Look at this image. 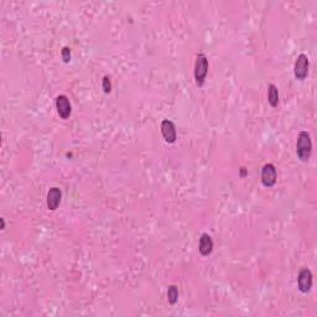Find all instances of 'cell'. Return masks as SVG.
<instances>
[{
  "instance_id": "30bf717a",
  "label": "cell",
  "mask_w": 317,
  "mask_h": 317,
  "mask_svg": "<svg viewBox=\"0 0 317 317\" xmlns=\"http://www.w3.org/2000/svg\"><path fill=\"white\" fill-rule=\"evenodd\" d=\"M268 102L273 108L278 107V104H279V90L273 83L269 85L268 87Z\"/></svg>"
},
{
  "instance_id": "5b68a950",
  "label": "cell",
  "mask_w": 317,
  "mask_h": 317,
  "mask_svg": "<svg viewBox=\"0 0 317 317\" xmlns=\"http://www.w3.org/2000/svg\"><path fill=\"white\" fill-rule=\"evenodd\" d=\"M56 109H57L61 119H69L72 114V106L69 97L65 96V94H60L56 98Z\"/></svg>"
},
{
  "instance_id": "7c38bea8",
  "label": "cell",
  "mask_w": 317,
  "mask_h": 317,
  "mask_svg": "<svg viewBox=\"0 0 317 317\" xmlns=\"http://www.w3.org/2000/svg\"><path fill=\"white\" fill-rule=\"evenodd\" d=\"M102 88H103L104 93H110V90H112V83H110L109 76L103 77V79H102Z\"/></svg>"
},
{
  "instance_id": "6da1fadb",
  "label": "cell",
  "mask_w": 317,
  "mask_h": 317,
  "mask_svg": "<svg viewBox=\"0 0 317 317\" xmlns=\"http://www.w3.org/2000/svg\"><path fill=\"white\" fill-rule=\"evenodd\" d=\"M312 153L311 135L307 131H300L296 141V155L302 162L309 161Z\"/></svg>"
},
{
  "instance_id": "3957f363",
  "label": "cell",
  "mask_w": 317,
  "mask_h": 317,
  "mask_svg": "<svg viewBox=\"0 0 317 317\" xmlns=\"http://www.w3.org/2000/svg\"><path fill=\"white\" fill-rule=\"evenodd\" d=\"M309 57L305 53H300L295 61V66H294V74H295L296 79L299 81H303L309 74Z\"/></svg>"
},
{
  "instance_id": "8fae6325",
  "label": "cell",
  "mask_w": 317,
  "mask_h": 317,
  "mask_svg": "<svg viewBox=\"0 0 317 317\" xmlns=\"http://www.w3.org/2000/svg\"><path fill=\"white\" fill-rule=\"evenodd\" d=\"M178 299V289L176 285H170L167 289V301L170 305H175Z\"/></svg>"
},
{
  "instance_id": "9c48e42d",
  "label": "cell",
  "mask_w": 317,
  "mask_h": 317,
  "mask_svg": "<svg viewBox=\"0 0 317 317\" xmlns=\"http://www.w3.org/2000/svg\"><path fill=\"white\" fill-rule=\"evenodd\" d=\"M213 250V239L208 233H203L198 242V252L203 257H208Z\"/></svg>"
},
{
  "instance_id": "8992f818",
  "label": "cell",
  "mask_w": 317,
  "mask_h": 317,
  "mask_svg": "<svg viewBox=\"0 0 317 317\" xmlns=\"http://www.w3.org/2000/svg\"><path fill=\"white\" fill-rule=\"evenodd\" d=\"M298 286L301 293L307 294L312 287V273L309 268H302L298 275Z\"/></svg>"
},
{
  "instance_id": "52a82bcc",
  "label": "cell",
  "mask_w": 317,
  "mask_h": 317,
  "mask_svg": "<svg viewBox=\"0 0 317 317\" xmlns=\"http://www.w3.org/2000/svg\"><path fill=\"white\" fill-rule=\"evenodd\" d=\"M161 134L164 137L165 141L169 144H174L177 139V133H176V126L169 119H165L161 123Z\"/></svg>"
},
{
  "instance_id": "277c9868",
  "label": "cell",
  "mask_w": 317,
  "mask_h": 317,
  "mask_svg": "<svg viewBox=\"0 0 317 317\" xmlns=\"http://www.w3.org/2000/svg\"><path fill=\"white\" fill-rule=\"evenodd\" d=\"M262 178L263 186L265 187H273L276 183V178H278V173H276V167L273 164H265L262 169Z\"/></svg>"
},
{
  "instance_id": "5bb4252c",
  "label": "cell",
  "mask_w": 317,
  "mask_h": 317,
  "mask_svg": "<svg viewBox=\"0 0 317 317\" xmlns=\"http://www.w3.org/2000/svg\"><path fill=\"white\" fill-rule=\"evenodd\" d=\"M0 223H1V229H5V221H4V218H0Z\"/></svg>"
},
{
  "instance_id": "4fadbf2b",
  "label": "cell",
  "mask_w": 317,
  "mask_h": 317,
  "mask_svg": "<svg viewBox=\"0 0 317 317\" xmlns=\"http://www.w3.org/2000/svg\"><path fill=\"white\" fill-rule=\"evenodd\" d=\"M61 57H62L63 62L70 63V61H71V58H72L71 49H70V47H67V46L63 47V49L61 50Z\"/></svg>"
},
{
  "instance_id": "ba28073f",
  "label": "cell",
  "mask_w": 317,
  "mask_h": 317,
  "mask_svg": "<svg viewBox=\"0 0 317 317\" xmlns=\"http://www.w3.org/2000/svg\"><path fill=\"white\" fill-rule=\"evenodd\" d=\"M62 200V191L58 187H51L47 192V207L50 211H56Z\"/></svg>"
},
{
  "instance_id": "7a4b0ae2",
  "label": "cell",
  "mask_w": 317,
  "mask_h": 317,
  "mask_svg": "<svg viewBox=\"0 0 317 317\" xmlns=\"http://www.w3.org/2000/svg\"><path fill=\"white\" fill-rule=\"evenodd\" d=\"M208 58L207 56L203 55V53H198L196 56V61H194V82L198 87H202L205 85L206 77H207L208 73Z\"/></svg>"
}]
</instances>
